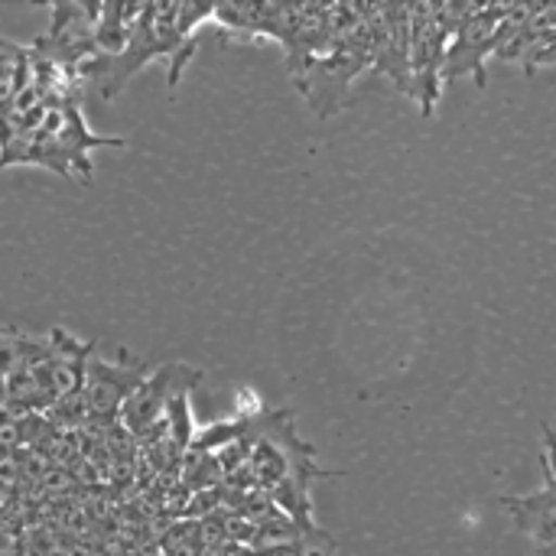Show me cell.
Wrapping results in <instances>:
<instances>
[{
    "label": "cell",
    "mask_w": 556,
    "mask_h": 556,
    "mask_svg": "<svg viewBox=\"0 0 556 556\" xmlns=\"http://www.w3.org/2000/svg\"><path fill=\"white\" fill-rule=\"evenodd\" d=\"M375 13L378 3H339V33L332 46L293 78L296 91L316 117L339 114L349 104L352 81L371 68Z\"/></svg>",
    "instance_id": "4"
},
{
    "label": "cell",
    "mask_w": 556,
    "mask_h": 556,
    "mask_svg": "<svg viewBox=\"0 0 556 556\" xmlns=\"http://www.w3.org/2000/svg\"><path fill=\"white\" fill-rule=\"evenodd\" d=\"M505 7L508 3H466V13L446 49L443 81L469 75L479 88H485V59L495 52Z\"/></svg>",
    "instance_id": "7"
},
{
    "label": "cell",
    "mask_w": 556,
    "mask_h": 556,
    "mask_svg": "<svg viewBox=\"0 0 556 556\" xmlns=\"http://www.w3.org/2000/svg\"><path fill=\"white\" fill-rule=\"evenodd\" d=\"M371 68L410 98V13L407 3H378Z\"/></svg>",
    "instance_id": "11"
},
{
    "label": "cell",
    "mask_w": 556,
    "mask_h": 556,
    "mask_svg": "<svg viewBox=\"0 0 556 556\" xmlns=\"http://www.w3.org/2000/svg\"><path fill=\"white\" fill-rule=\"evenodd\" d=\"M248 472L257 485H264L274 502L287 511L293 525L303 531H316L309 521V485L319 476H332L316 466V450L296 437L293 410H270L261 417H244Z\"/></svg>",
    "instance_id": "2"
},
{
    "label": "cell",
    "mask_w": 556,
    "mask_h": 556,
    "mask_svg": "<svg viewBox=\"0 0 556 556\" xmlns=\"http://www.w3.org/2000/svg\"><path fill=\"white\" fill-rule=\"evenodd\" d=\"M29 85V46L0 36V121L10 114L16 94Z\"/></svg>",
    "instance_id": "14"
},
{
    "label": "cell",
    "mask_w": 556,
    "mask_h": 556,
    "mask_svg": "<svg viewBox=\"0 0 556 556\" xmlns=\"http://www.w3.org/2000/svg\"><path fill=\"white\" fill-rule=\"evenodd\" d=\"M554 23V3H508L492 55L505 62H521L525 75H534L538 68H551L556 62Z\"/></svg>",
    "instance_id": "6"
},
{
    "label": "cell",
    "mask_w": 556,
    "mask_h": 556,
    "mask_svg": "<svg viewBox=\"0 0 556 556\" xmlns=\"http://www.w3.org/2000/svg\"><path fill=\"white\" fill-rule=\"evenodd\" d=\"M502 508L511 511L518 531L528 538L534 556H554V472L551 443L544 446V489L534 495H502Z\"/></svg>",
    "instance_id": "12"
},
{
    "label": "cell",
    "mask_w": 556,
    "mask_h": 556,
    "mask_svg": "<svg viewBox=\"0 0 556 556\" xmlns=\"http://www.w3.org/2000/svg\"><path fill=\"white\" fill-rule=\"evenodd\" d=\"M205 23H212V3H143L127 46L117 55L98 52L85 59L75 68V78L81 88L94 85L101 101H114L140 68L163 59L169 65L166 81L176 88L195 55L192 36Z\"/></svg>",
    "instance_id": "1"
},
{
    "label": "cell",
    "mask_w": 556,
    "mask_h": 556,
    "mask_svg": "<svg viewBox=\"0 0 556 556\" xmlns=\"http://www.w3.org/2000/svg\"><path fill=\"white\" fill-rule=\"evenodd\" d=\"M410 13V98L420 117H433L443 94V68L450 39L466 3H407Z\"/></svg>",
    "instance_id": "5"
},
{
    "label": "cell",
    "mask_w": 556,
    "mask_h": 556,
    "mask_svg": "<svg viewBox=\"0 0 556 556\" xmlns=\"http://www.w3.org/2000/svg\"><path fill=\"white\" fill-rule=\"evenodd\" d=\"M143 3H94V46L101 55H117L140 16Z\"/></svg>",
    "instance_id": "13"
},
{
    "label": "cell",
    "mask_w": 556,
    "mask_h": 556,
    "mask_svg": "<svg viewBox=\"0 0 556 556\" xmlns=\"http://www.w3.org/2000/svg\"><path fill=\"white\" fill-rule=\"evenodd\" d=\"M124 362H104L98 355L88 358L85 365V381H81V404L88 420L111 424L117 420L124 401L134 394V388L147 378V368L140 362H130L127 352H121Z\"/></svg>",
    "instance_id": "9"
},
{
    "label": "cell",
    "mask_w": 556,
    "mask_h": 556,
    "mask_svg": "<svg viewBox=\"0 0 556 556\" xmlns=\"http://www.w3.org/2000/svg\"><path fill=\"white\" fill-rule=\"evenodd\" d=\"M199 381H202V371L192 368V365H182V362L160 365L156 371H147V378L134 388V394L124 401V407H121V414H117L121 427H124L134 440L147 437L153 427L163 424L166 404H169L179 391H192Z\"/></svg>",
    "instance_id": "8"
},
{
    "label": "cell",
    "mask_w": 556,
    "mask_h": 556,
    "mask_svg": "<svg viewBox=\"0 0 556 556\" xmlns=\"http://www.w3.org/2000/svg\"><path fill=\"white\" fill-rule=\"evenodd\" d=\"M163 427H166V443L173 459L182 466V456L189 453L192 440H195V420H192V391H179L163 414Z\"/></svg>",
    "instance_id": "15"
},
{
    "label": "cell",
    "mask_w": 556,
    "mask_h": 556,
    "mask_svg": "<svg viewBox=\"0 0 556 556\" xmlns=\"http://www.w3.org/2000/svg\"><path fill=\"white\" fill-rule=\"evenodd\" d=\"M49 29L33 42L42 55L59 62L62 68H78L85 59L98 55L94 46V7L81 3H52Z\"/></svg>",
    "instance_id": "10"
},
{
    "label": "cell",
    "mask_w": 556,
    "mask_h": 556,
    "mask_svg": "<svg viewBox=\"0 0 556 556\" xmlns=\"http://www.w3.org/2000/svg\"><path fill=\"white\" fill-rule=\"evenodd\" d=\"M101 147H124V137H101L88 127L81 114V98H55L46 104L39 124L0 153V169L7 166H42L78 186H91L94 166L91 153Z\"/></svg>",
    "instance_id": "3"
}]
</instances>
